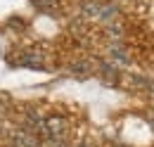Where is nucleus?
<instances>
[{
	"instance_id": "f257e3e1",
	"label": "nucleus",
	"mask_w": 154,
	"mask_h": 147,
	"mask_svg": "<svg viewBox=\"0 0 154 147\" xmlns=\"http://www.w3.org/2000/svg\"><path fill=\"white\" fill-rule=\"evenodd\" d=\"M14 64H19V67H31V69H38V67H43V57L36 55V50H31V52H24L19 59H14Z\"/></svg>"
},
{
	"instance_id": "f03ea898",
	"label": "nucleus",
	"mask_w": 154,
	"mask_h": 147,
	"mask_svg": "<svg viewBox=\"0 0 154 147\" xmlns=\"http://www.w3.org/2000/svg\"><path fill=\"white\" fill-rule=\"evenodd\" d=\"M31 2L40 10H55L57 7V0H31Z\"/></svg>"
}]
</instances>
